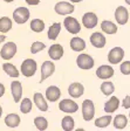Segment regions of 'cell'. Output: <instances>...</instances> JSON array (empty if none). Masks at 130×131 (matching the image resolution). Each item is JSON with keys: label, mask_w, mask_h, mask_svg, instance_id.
Returning a JSON list of instances; mask_svg holds the SVG:
<instances>
[{"label": "cell", "mask_w": 130, "mask_h": 131, "mask_svg": "<svg viewBox=\"0 0 130 131\" xmlns=\"http://www.w3.org/2000/svg\"><path fill=\"white\" fill-rule=\"evenodd\" d=\"M36 68H38V64H36L35 60H33V59H26L21 64V73L24 76L31 77L35 74Z\"/></svg>", "instance_id": "1"}, {"label": "cell", "mask_w": 130, "mask_h": 131, "mask_svg": "<svg viewBox=\"0 0 130 131\" xmlns=\"http://www.w3.org/2000/svg\"><path fill=\"white\" fill-rule=\"evenodd\" d=\"M82 116L86 122H89L95 116V106L92 100H84L82 103Z\"/></svg>", "instance_id": "2"}, {"label": "cell", "mask_w": 130, "mask_h": 131, "mask_svg": "<svg viewBox=\"0 0 130 131\" xmlns=\"http://www.w3.org/2000/svg\"><path fill=\"white\" fill-rule=\"evenodd\" d=\"M13 19L16 24H26L29 19V11L26 7H18L13 12Z\"/></svg>", "instance_id": "3"}, {"label": "cell", "mask_w": 130, "mask_h": 131, "mask_svg": "<svg viewBox=\"0 0 130 131\" xmlns=\"http://www.w3.org/2000/svg\"><path fill=\"white\" fill-rule=\"evenodd\" d=\"M76 64L79 66V68L88 70V69H92L94 66V59L88 54H81L76 59Z\"/></svg>", "instance_id": "4"}, {"label": "cell", "mask_w": 130, "mask_h": 131, "mask_svg": "<svg viewBox=\"0 0 130 131\" xmlns=\"http://www.w3.org/2000/svg\"><path fill=\"white\" fill-rule=\"evenodd\" d=\"M63 25H65L66 29L68 30L72 34H77L81 30V25L79 24V21L73 18V16H67L65 20H63Z\"/></svg>", "instance_id": "5"}, {"label": "cell", "mask_w": 130, "mask_h": 131, "mask_svg": "<svg viewBox=\"0 0 130 131\" xmlns=\"http://www.w3.org/2000/svg\"><path fill=\"white\" fill-rule=\"evenodd\" d=\"M16 53V45L14 42H7L0 49V55L4 60H11Z\"/></svg>", "instance_id": "6"}, {"label": "cell", "mask_w": 130, "mask_h": 131, "mask_svg": "<svg viewBox=\"0 0 130 131\" xmlns=\"http://www.w3.org/2000/svg\"><path fill=\"white\" fill-rule=\"evenodd\" d=\"M124 57V50L121 47H115L109 52L108 54V61L111 64H117L122 61V59Z\"/></svg>", "instance_id": "7"}, {"label": "cell", "mask_w": 130, "mask_h": 131, "mask_svg": "<svg viewBox=\"0 0 130 131\" xmlns=\"http://www.w3.org/2000/svg\"><path fill=\"white\" fill-rule=\"evenodd\" d=\"M55 71V64L52 61H45L41 66V80L40 82H43L46 79L51 77Z\"/></svg>", "instance_id": "8"}, {"label": "cell", "mask_w": 130, "mask_h": 131, "mask_svg": "<svg viewBox=\"0 0 130 131\" xmlns=\"http://www.w3.org/2000/svg\"><path fill=\"white\" fill-rule=\"evenodd\" d=\"M59 109L63 112H67V114H74L77 111L79 105L72 100H62L59 103Z\"/></svg>", "instance_id": "9"}, {"label": "cell", "mask_w": 130, "mask_h": 131, "mask_svg": "<svg viewBox=\"0 0 130 131\" xmlns=\"http://www.w3.org/2000/svg\"><path fill=\"white\" fill-rule=\"evenodd\" d=\"M98 22V19H97V15L93 12H88L86 13L83 16H82V24L83 26L87 28V29H92L94 28Z\"/></svg>", "instance_id": "10"}, {"label": "cell", "mask_w": 130, "mask_h": 131, "mask_svg": "<svg viewBox=\"0 0 130 131\" xmlns=\"http://www.w3.org/2000/svg\"><path fill=\"white\" fill-rule=\"evenodd\" d=\"M55 12L60 15H67V14H71L74 12V6L69 3H66V1H60L55 5Z\"/></svg>", "instance_id": "11"}, {"label": "cell", "mask_w": 130, "mask_h": 131, "mask_svg": "<svg viewBox=\"0 0 130 131\" xmlns=\"http://www.w3.org/2000/svg\"><path fill=\"white\" fill-rule=\"evenodd\" d=\"M115 19L119 25H125L129 20V13L128 9L123 6H118L115 11Z\"/></svg>", "instance_id": "12"}, {"label": "cell", "mask_w": 130, "mask_h": 131, "mask_svg": "<svg viewBox=\"0 0 130 131\" xmlns=\"http://www.w3.org/2000/svg\"><path fill=\"white\" fill-rule=\"evenodd\" d=\"M96 75H97L98 79H102V80L110 79V77L114 76V68L110 67V66L103 64V66H101V67L97 68V70H96Z\"/></svg>", "instance_id": "13"}, {"label": "cell", "mask_w": 130, "mask_h": 131, "mask_svg": "<svg viewBox=\"0 0 130 131\" xmlns=\"http://www.w3.org/2000/svg\"><path fill=\"white\" fill-rule=\"evenodd\" d=\"M106 42L107 40L102 33L96 32V33H93L90 35V43L94 47H96V48H103L106 46Z\"/></svg>", "instance_id": "14"}, {"label": "cell", "mask_w": 130, "mask_h": 131, "mask_svg": "<svg viewBox=\"0 0 130 131\" xmlns=\"http://www.w3.org/2000/svg\"><path fill=\"white\" fill-rule=\"evenodd\" d=\"M83 91H84V88L81 83L79 82H75V83H72L68 88V94L72 96L73 98H79L83 95Z\"/></svg>", "instance_id": "15"}, {"label": "cell", "mask_w": 130, "mask_h": 131, "mask_svg": "<svg viewBox=\"0 0 130 131\" xmlns=\"http://www.w3.org/2000/svg\"><path fill=\"white\" fill-rule=\"evenodd\" d=\"M48 55L51 56L52 60H60L63 56V47L60 43H55L49 47Z\"/></svg>", "instance_id": "16"}, {"label": "cell", "mask_w": 130, "mask_h": 131, "mask_svg": "<svg viewBox=\"0 0 130 131\" xmlns=\"http://www.w3.org/2000/svg\"><path fill=\"white\" fill-rule=\"evenodd\" d=\"M61 96V90L56 85H51L46 89V98L49 102H56Z\"/></svg>", "instance_id": "17"}, {"label": "cell", "mask_w": 130, "mask_h": 131, "mask_svg": "<svg viewBox=\"0 0 130 131\" xmlns=\"http://www.w3.org/2000/svg\"><path fill=\"white\" fill-rule=\"evenodd\" d=\"M11 91H12V96L14 98V102H18L21 100L22 96V85L19 81H13L11 83Z\"/></svg>", "instance_id": "18"}, {"label": "cell", "mask_w": 130, "mask_h": 131, "mask_svg": "<svg viewBox=\"0 0 130 131\" xmlns=\"http://www.w3.org/2000/svg\"><path fill=\"white\" fill-rule=\"evenodd\" d=\"M34 103L38 106V109L41 110V111H47V110H48V103L46 102L45 97H43L40 93L34 94Z\"/></svg>", "instance_id": "19"}, {"label": "cell", "mask_w": 130, "mask_h": 131, "mask_svg": "<svg viewBox=\"0 0 130 131\" xmlns=\"http://www.w3.org/2000/svg\"><path fill=\"white\" fill-rule=\"evenodd\" d=\"M118 106H119L118 98H117L116 96H113V97H110V100L104 104V111L108 112V114H111V112L116 111Z\"/></svg>", "instance_id": "20"}, {"label": "cell", "mask_w": 130, "mask_h": 131, "mask_svg": "<svg viewBox=\"0 0 130 131\" xmlns=\"http://www.w3.org/2000/svg\"><path fill=\"white\" fill-rule=\"evenodd\" d=\"M71 48L74 52H82L86 48V42L81 38H73L71 40Z\"/></svg>", "instance_id": "21"}, {"label": "cell", "mask_w": 130, "mask_h": 131, "mask_svg": "<svg viewBox=\"0 0 130 131\" xmlns=\"http://www.w3.org/2000/svg\"><path fill=\"white\" fill-rule=\"evenodd\" d=\"M101 29L102 32H104L106 34H115L117 32V27L114 22L108 21V20H104V21L101 22Z\"/></svg>", "instance_id": "22"}, {"label": "cell", "mask_w": 130, "mask_h": 131, "mask_svg": "<svg viewBox=\"0 0 130 131\" xmlns=\"http://www.w3.org/2000/svg\"><path fill=\"white\" fill-rule=\"evenodd\" d=\"M5 124L9 128H16L20 124V117L16 114H9L5 117Z\"/></svg>", "instance_id": "23"}, {"label": "cell", "mask_w": 130, "mask_h": 131, "mask_svg": "<svg viewBox=\"0 0 130 131\" xmlns=\"http://www.w3.org/2000/svg\"><path fill=\"white\" fill-rule=\"evenodd\" d=\"M60 32H61V24H60V22L53 24L48 29V39L49 40H55V39H57Z\"/></svg>", "instance_id": "24"}, {"label": "cell", "mask_w": 130, "mask_h": 131, "mask_svg": "<svg viewBox=\"0 0 130 131\" xmlns=\"http://www.w3.org/2000/svg\"><path fill=\"white\" fill-rule=\"evenodd\" d=\"M12 28V20L8 16H3L0 19V32L1 33H7L9 32Z\"/></svg>", "instance_id": "25"}, {"label": "cell", "mask_w": 130, "mask_h": 131, "mask_svg": "<svg viewBox=\"0 0 130 131\" xmlns=\"http://www.w3.org/2000/svg\"><path fill=\"white\" fill-rule=\"evenodd\" d=\"M114 126L116 129H124L128 125V118L124 115H117L114 118Z\"/></svg>", "instance_id": "26"}, {"label": "cell", "mask_w": 130, "mask_h": 131, "mask_svg": "<svg viewBox=\"0 0 130 131\" xmlns=\"http://www.w3.org/2000/svg\"><path fill=\"white\" fill-rule=\"evenodd\" d=\"M74 124H75V122H74V118L72 117V116H66V117L62 118V122H61V125H62V129L65 131H72L74 129Z\"/></svg>", "instance_id": "27"}, {"label": "cell", "mask_w": 130, "mask_h": 131, "mask_svg": "<svg viewBox=\"0 0 130 131\" xmlns=\"http://www.w3.org/2000/svg\"><path fill=\"white\" fill-rule=\"evenodd\" d=\"M3 69L8 76H11V77H18L19 76V71H18V69H16L13 64H11V63H4Z\"/></svg>", "instance_id": "28"}, {"label": "cell", "mask_w": 130, "mask_h": 131, "mask_svg": "<svg viewBox=\"0 0 130 131\" xmlns=\"http://www.w3.org/2000/svg\"><path fill=\"white\" fill-rule=\"evenodd\" d=\"M111 121H113V117H111L110 115L102 116V117H98L97 119L95 121V125L97 126V128H106V126H108L111 123Z\"/></svg>", "instance_id": "29"}, {"label": "cell", "mask_w": 130, "mask_h": 131, "mask_svg": "<svg viewBox=\"0 0 130 131\" xmlns=\"http://www.w3.org/2000/svg\"><path fill=\"white\" fill-rule=\"evenodd\" d=\"M31 29L35 33H41L45 29V22L41 19H33L31 22Z\"/></svg>", "instance_id": "30"}, {"label": "cell", "mask_w": 130, "mask_h": 131, "mask_svg": "<svg viewBox=\"0 0 130 131\" xmlns=\"http://www.w3.org/2000/svg\"><path fill=\"white\" fill-rule=\"evenodd\" d=\"M114 90H115V87H114V83H113V82L106 81L101 84V91L106 96L111 95V94L114 93Z\"/></svg>", "instance_id": "31"}, {"label": "cell", "mask_w": 130, "mask_h": 131, "mask_svg": "<svg viewBox=\"0 0 130 131\" xmlns=\"http://www.w3.org/2000/svg\"><path fill=\"white\" fill-rule=\"evenodd\" d=\"M32 106H33V103L29 98H24L21 104H20V110H21L22 114H28L32 110Z\"/></svg>", "instance_id": "32"}, {"label": "cell", "mask_w": 130, "mask_h": 131, "mask_svg": "<svg viewBox=\"0 0 130 131\" xmlns=\"http://www.w3.org/2000/svg\"><path fill=\"white\" fill-rule=\"evenodd\" d=\"M34 124H35V126L39 129V130H46L47 126H48V122H47V119L45 117H36L35 119H34Z\"/></svg>", "instance_id": "33"}, {"label": "cell", "mask_w": 130, "mask_h": 131, "mask_svg": "<svg viewBox=\"0 0 130 131\" xmlns=\"http://www.w3.org/2000/svg\"><path fill=\"white\" fill-rule=\"evenodd\" d=\"M45 43L43 42H40V41H35V42H33L32 43V47H31V53L32 54H36V53L41 52L45 49Z\"/></svg>", "instance_id": "34"}, {"label": "cell", "mask_w": 130, "mask_h": 131, "mask_svg": "<svg viewBox=\"0 0 130 131\" xmlns=\"http://www.w3.org/2000/svg\"><path fill=\"white\" fill-rule=\"evenodd\" d=\"M121 73L123 75H129L130 74V61H125L121 64Z\"/></svg>", "instance_id": "35"}, {"label": "cell", "mask_w": 130, "mask_h": 131, "mask_svg": "<svg viewBox=\"0 0 130 131\" xmlns=\"http://www.w3.org/2000/svg\"><path fill=\"white\" fill-rule=\"evenodd\" d=\"M123 106H124L125 109H129L130 108V96H127L124 98V101H123Z\"/></svg>", "instance_id": "36"}, {"label": "cell", "mask_w": 130, "mask_h": 131, "mask_svg": "<svg viewBox=\"0 0 130 131\" xmlns=\"http://www.w3.org/2000/svg\"><path fill=\"white\" fill-rule=\"evenodd\" d=\"M25 1H26V3L28 4V5H38L39 3H40V0H25Z\"/></svg>", "instance_id": "37"}, {"label": "cell", "mask_w": 130, "mask_h": 131, "mask_svg": "<svg viewBox=\"0 0 130 131\" xmlns=\"http://www.w3.org/2000/svg\"><path fill=\"white\" fill-rule=\"evenodd\" d=\"M5 94V87H4L3 83H0V97Z\"/></svg>", "instance_id": "38"}, {"label": "cell", "mask_w": 130, "mask_h": 131, "mask_svg": "<svg viewBox=\"0 0 130 131\" xmlns=\"http://www.w3.org/2000/svg\"><path fill=\"white\" fill-rule=\"evenodd\" d=\"M6 40V36H5V34H0V43H1V42H4V41Z\"/></svg>", "instance_id": "39"}, {"label": "cell", "mask_w": 130, "mask_h": 131, "mask_svg": "<svg viewBox=\"0 0 130 131\" xmlns=\"http://www.w3.org/2000/svg\"><path fill=\"white\" fill-rule=\"evenodd\" d=\"M72 3H81L82 0H71Z\"/></svg>", "instance_id": "40"}, {"label": "cell", "mask_w": 130, "mask_h": 131, "mask_svg": "<svg viewBox=\"0 0 130 131\" xmlns=\"http://www.w3.org/2000/svg\"><path fill=\"white\" fill-rule=\"evenodd\" d=\"M1 115H3V108H1V105H0V117H1Z\"/></svg>", "instance_id": "41"}, {"label": "cell", "mask_w": 130, "mask_h": 131, "mask_svg": "<svg viewBox=\"0 0 130 131\" xmlns=\"http://www.w3.org/2000/svg\"><path fill=\"white\" fill-rule=\"evenodd\" d=\"M5 3H12V1H14V0H4Z\"/></svg>", "instance_id": "42"}]
</instances>
